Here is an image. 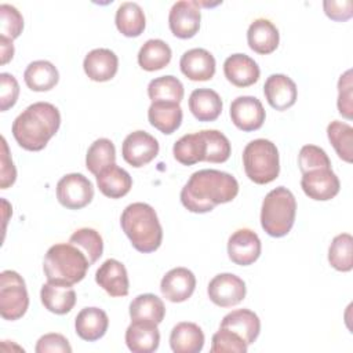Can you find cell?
I'll return each mask as SVG.
<instances>
[{"label":"cell","mask_w":353,"mask_h":353,"mask_svg":"<svg viewBox=\"0 0 353 353\" xmlns=\"http://www.w3.org/2000/svg\"><path fill=\"white\" fill-rule=\"evenodd\" d=\"M239 193L237 179L219 170L205 168L190 175L181 190L182 205L194 214H205L216 205L229 203Z\"/></svg>","instance_id":"cell-1"},{"label":"cell","mask_w":353,"mask_h":353,"mask_svg":"<svg viewBox=\"0 0 353 353\" xmlns=\"http://www.w3.org/2000/svg\"><path fill=\"white\" fill-rule=\"evenodd\" d=\"M61 113L50 102H34L22 110L12 123V135L17 143L29 152L43 150L58 132Z\"/></svg>","instance_id":"cell-2"},{"label":"cell","mask_w":353,"mask_h":353,"mask_svg":"<svg viewBox=\"0 0 353 353\" xmlns=\"http://www.w3.org/2000/svg\"><path fill=\"white\" fill-rule=\"evenodd\" d=\"M120 225L137 251L149 254L161 245L163 228L152 205L141 201L128 204L121 212Z\"/></svg>","instance_id":"cell-3"},{"label":"cell","mask_w":353,"mask_h":353,"mask_svg":"<svg viewBox=\"0 0 353 353\" xmlns=\"http://www.w3.org/2000/svg\"><path fill=\"white\" fill-rule=\"evenodd\" d=\"M90 266L87 255L72 243H58L51 245L43 261V270L47 281L69 285L81 281Z\"/></svg>","instance_id":"cell-4"},{"label":"cell","mask_w":353,"mask_h":353,"mask_svg":"<svg viewBox=\"0 0 353 353\" xmlns=\"http://www.w3.org/2000/svg\"><path fill=\"white\" fill-rule=\"evenodd\" d=\"M296 200L284 186L272 189L262 201L261 226L272 237H284L294 226Z\"/></svg>","instance_id":"cell-5"},{"label":"cell","mask_w":353,"mask_h":353,"mask_svg":"<svg viewBox=\"0 0 353 353\" xmlns=\"http://www.w3.org/2000/svg\"><path fill=\"white\" fill-rule=\"evenodd\" d=\"M243 165L250 181L258 185L273 182L280 172L277 146L265 138L248 142L243 150Z\"/></svg>","instance_id":"cell-6"},{"label":"cell","mask_w":353,"mask_h":353,"mask_svg":"<svg viewBox=\"0 0 353 353\" xmlns=\"http://www.w3.org/2000/svg\"><path fill=\"white\" fill-rule=\"evenodd\" d=\"M29 307V295L25 280L15 270L0 273V314L4 320L21 319Z\"/></svg>","instance_id":"cell-7"},{"label":"cell","mask_w":353,"mask_h":353,"mask_svg":"<svg viewBox=\"0 0 353 353\" xmlns=\"http://www.w3.org/2000/svg\"><path fill=\"white\" fill-rule=\"evenodd\" d=\"M57 199L69 210H80L94 199V186L83 174H66L57 183Z\"/></svg>","instance_id":"cell-8"},{"label":"cell","mask_w":353,"mask_h":353,"mask_svg":"<svg viewBox=\"0 0 353 353\" xmlns=\"http://www.w3.org/2000/svg\"><path fill=\"white\" fill-rule=\"evenodd\" d=\"M208 298L219 307H232L239 305L247 294L243 279L233 273H219L211 279L207 287Z\"/></svg>","instance_id":"cell-9"},{"label":"cell","mask_w":353,"mask_h":353,"mask_svg":"<svg viewBox=\"0 0 353 353\" xmlns=\"http://www.w3.org/2000/svg\"><path fill=\"white\" fill-rule=\"evenodd\" d=\"M201 12L196 0H181L172 4L168 14V26L178 39H190L200 29Z\"/></svg>","instance_id":"cell-10"},{"label":"cell","mask_w":353,"mask_h":353,"mask_svg":"<svg viewBox=\"0 0 353 353\" xmlns=\"http://www.w3.org/2000/svg\"><path fill=\"white\" fill-rule=\"evenodd\" d=\"M157 139L146 131L138 130L130 132L121 145L123 159L135 168L149 164L159 154Z\"/></svg>","instance_id":"cell-11"},{"label":"cell","mask_w":353,"mask_h":353,"mask_svg":"<svg viewBox=\"0 0 353 353\" xmlns=\"http://www.w3.org/2000/svg\"><path fill=\"white\" fill-rule=\"evenodd\" d=\"M301 188L309 199L327 201L339 193L341 182L331 168H314L302 174Z\"/></svg>","instance_id":"cell-12"},{"label":"cell","mask_w":353,"mask_h":353,"mask_svg":"<svg viewBox=\"0 0 353 353\" xmlns=\"http://www.w3.org/2000/svg\"><path fill=\"white\" fill-rule=\"evenodd\" d=\"M232 123L241 131H256L263 125L266 113L262 102L251 95H241L232 101L229 110Z\"/></svg>","instance_id":"cell-13"},{"label":"cell","mask_w":353,"mask_h":353,"mask_svg":"<svg viewBox=\"0 0 353 353\" xmlns=\"http://www.w3.org/2000/svg\"><path fill=\"white\" fill-rule=\"evenodd\" d=\"M262 244L258 234L248 229H237L228 240L229 259L240 266L252 265L261 255Z\"/></svg>","instance_id":"cell-14"},{"label":"cell","mask_w":353,"mask_h":353,"mask_svg":"<svg viewBox=\"0 0 353 353\" xmlns=\"http://www.w3.org/2000/svg\"><path fill=\"white\" fill-rule=\"evenodd\" d=\"M196 288V276L188 268H174L168 270L160 283L163 296L174 303L188 301Z\"/></svg>","instance_id":"cell-15"},{"label":"cell","mask_w":353,"mask_h":353,"mask_svg":"<svg viewBox=\"0 0 353 353\" xmlns=\"http://www.w3.org/2000/svg\"><path fill=\"white\" fill-rule=\"evenodd\" d=\"M263 94L268 103L279 110H287L295 105L298 98V88L295 81L281 73L270 74L263 84Z\"/></svg>","instance_id":"cell-16"},{"label":"cell","mask_w":353,"mask_h":353,"mask_svg":"<svg viewBox=\"0 0 353 353\" xmlns=\"http://www.w3.org/2000/svg\"><path fill=\"white\" fill-rule=\"evenodd\" d=\"M97 284L110 296L120 298L128 295L130 281L125 266L113 258L106 259L95 272Z\"/></svg>","instance_id":"cell-17"},{"label":"cell","mask_w":353,"mask_h":353,"mask_svg":"<svg viewBox=\"0 0 353 353\" xmlns=\"http://www.w3.org/2000/svg\"><path fill=\"white\" fill-rule=\"evenodd\" d=\"M223 74L236 87H250L258 81L261 69L247 54H232L223 62Z\"/></svg>","instance_id":"cell-18"},{"label":"cell","mask_w":353,"mask_h":353,"mask_svg":"<svg viewBox=\"0 0 353 353\" xmlns=\"http://www.w3.org/2000/svg\"><path fill=\"white\" fill-rule=\"evenodd\" d=\"M215 58L204 48H192L179 59L181 72L192 81H207L215 74Z\"/></svg>","instance_id":"cell-19"},{"label":"cell","mask_w":353,"mask_h":353,"mask_svg":"<svg viewBox=\"0 0 353 353\" xmlns=\"http://www.w3.org/2000/svg\"><path fill=\"white\" fill-rule=\"evenodd\" d=\"M125 345L134 353H152L160 345L157 324L146 320H131L125 330Z\"/></svg>","instance_id":"cell-20"},{"label":"cell","mask_w":353,"mask_h":353,"mask_svg":"<svg viewBox=\"0 0 353 353\" xmlns=\"http://www.w3.org/2000/svg\"><path fill=\"white\" fill-rule=\"evenodd\" d=\"M83 69L92 81H109L117 73L119 58L109 48H94L84 57Z\"/></svg>","instance_id":"cell-21"},{"label":"cell","mask_w":353,"mask_h":353,"mask_svg":"<svg viewBox=\"0 0 353 353\" xmlns=\"http://www.w3.org/2000/svg\"><path fill=\"white\" fill-rule=\"evenodd\" d=\"M109 327V317L105 310L91 306L81 309L74 319L76 334L87 342L101 339Z\"/></svg>","instance_id":"cell-22"},{"label":"cell","mask_w":353,"mask_h":353,"mask_svg":"<svg viewBox=\"0 0 353 353\" xmlns=\"http://www.w3.org/2000/svg\"><path fill=\"white\" fill-rule=\"evenodd\" d=\"M40 299L48 312L66 314L76 305V291L69 284L47 281L41 285Z\"/></svg>","instance_id":"cell-23"},{"label":"cell","mask_w":353,"mask_h":353,"mask_svg":"<svg viewBox=\"0 0 353 353\" xmlns=\"http://www.w3.org/2000/svg\"><path fill=\"white\" fill-rule=\"evenodd\" d=\"M280 41L277 28L266 18H258L251 22L247 30L248 47L261 55L272 54Z\"/></svg>","instance_id":"cell-24"},{"label":"cell","mask_w":353,"mask_h":353,"mask_svg":"<svg viewBox=\"0 0 353 353\" xmlns=\"http://www.w3.org/2000/svg\"><path fill=\"white\" fill-rule=\"evenodd\" d=\"M219 327L239 334L247 345H251L261 332V320L250 309H236L222 319Z\"/></svg>","instance_id":"cell-25"},{"label":"cell","mask_w":353,"mask_h":353,"mask_svg":"<svg viewBox=\"0 0 353 353\" xmlns=\"http://www.w3.org/2000/svg\"><path fill=\"white\" fill-rule=\"evenodd\" d=\"M174 159L183 165H193L207 159V139L204 130L181 137L172 148Z\"/></svg>","instance_id":"cell-26"},{"label":"cell","mask_w":353,"mask_h":353,"mask_svg":"<svg viewBox=\"0 0 353 353\" xmlns=\"http://www.w3.org/2000/svg\"><path fill=\"white\" fill-rule=\"evenodd\" d=\"M95 178L101 193L110 199H121L132 188L131 175L116 163L103 168Z\"/></svg>","instance_id":"cell-27"},{"label":"cell","mask_w":353,"mask_h":353,"mask_svg":"<svg viewBox=\"0 0 353 353\" xmlns=\"http://www.w3.org/2000/svg\"><path fill=\"white\" fill-rule=\"evenodd\" d=\"M204 332L190 321L178 323L170 334V346L174 353H199L204 346Z\"/></svg>","instance_id":"cell-28"},{"label":"cell","mask_w":353,"mask_h":353,"mask_svg":"<svg viewBox=\"0 0 353 353\" xmlns=\"http://www.w3.org/2000/svg\"><path fill=\"white\" fill-rule=\"evenodd\" d=\"M223 102L211 88H196L189 97V109L199 121H214L222 113Z\"/></svg>","instance_id":"cell-29"},{"label":"cell","mask_w":353,"mask_h":353,"mask_svg":"<svg viewBox=\"0 0 353 353\" xmlns=\"http://www.w3.org/2000/svg\"><path fill=\"white\" fill-rule=\"evenodd\" d=\"M23 80L28 88L32 91L43 92L52 90L58 81H59V73L58 69L46 59H39L30 62L25 72H23Z\"/></svg>","instance_id":"cell-30"},{"label":"cell","mask_w":353,"mask_h":353,"mask_svg":"<svg viewBox=\"0 0 353 353\" xmlns=\"http://www.w3.org/2000/svg\"><path fill=\"white\" fill-rule=\"evenodd\" d=\"M182 108L174 102H152L148 109L149 123L163 134H172L182 123Z\"/></svg>","instance_id":"cell-31"},{"label":"cell","mask_w":353,"mask_h":353,"mask_svg":"<svg viewBox=\"0 0 353 353\" xmlns=\"http://www.w3.org/2000/svg\"><path fill=\"white\" fill-rule=\"evenodd\" d=\"M114 22L117 30L125 37L141 36L146 26L143 10L134 1H124L117 7Z\"/></svg>","instance_id":"cell-32"},{"label":"cell","mask_w":353,"mask_h":353,"mask_svg":"<svg viewBox=\"0 0 353 353\" xmlns=\"http://www.w3.org/2000/svg\"><path fill=\"white\" fill-rule=\"evenodd\" d=\"M172 57L170 46L161 39H149L138 52V63L143 70L154 72L165 68Z\"/></svg>","instance_id":"cell-33"},{"label":"cell","mask_w":353,"mask_h":353,"mask_svg":"<svg viewBox=\"0 0 353 353\" xmlns=\"http://www.w3.org/2000/svg\"><path fill=\"white\" fill-rule=\"evenodd\" d=\"M165 316L163 301L154 294H141L130 303L131 320H146L160 324Z\"/></svg>","instance_id":"cell-34"},{"label":"cell","mask_w":353,"mask_h":353,"mask_svg":"<svg viewBox=\"0 0 353 353\" xmlns=\"http://www.w3.org/2000/svg\"><path fill=\"white\" fill-rule=\"evenodd\" d=\"M185 88L179 79L167 74L149 81L148 95L152 102H174L179 103L183 99Z\"/></svg>","instance_id":"cell-35"},{"label":"cell","mask_w":353,"mask_h":353,"mask_svg":"<svg viewBox=\"0 0 353 353\" xmlns=\"http://www.w3.org/2000/svg\"><path fill=\"white\" fill-rule=\"evenodd\" d=\"M116 163L114 143L108 138H99L91 143L85 154L87 170L98 175L103 168Z\"/></svg>","instance_id":"cell-36"},{"label":"cell","mask_w":353,"mask_h":353,"mask_svg":"<svg viewBox=\"0 0 353 353\" xmlns=\"http://www.w3.org/2000/svg\"><path fill=\"white\" fill-rule=\"evenodd\" d=\"M327 137L339 159L346 163L353 160V128L350 124L334 120L327 127Z\"/></svg>","instance_id":"cell-37"},{"label":"cell","mask_w":353,"mask_h":353,"mask_svg":"<svg viewBox=\"0 0 353 353\" xmlns=\"http://www.w3.org/2000/svg\"><path fill=\"white\" fill-rule=\"evenodd\" d=\"M328 262L338 272H350L353 268V239L349 233L335 236L328 248Z\"/></svg>","instance_id":"cell-38"},{"label":"cell","mask_w":353,"mask_h":353,"mask_svg":"<svg viewBox=\"0 0 353 353\" xmlns=\"http://www.w3.org/2000/svg\"><path fill=\"white\" fill-rule=\"evenodd\" d=\"M69 243L79 247L88 258L90 265L95 263L103 252V240L101 234L92 228H81L73 232L69 237Z\"/></svg>","instance_id":"cell-39"},{"label":"cell","mask_w":353,"mask_h":353,"mask_svg":"<svg viewBox=\"0 0 353 353\" xmlns=\"http://www.w3.org/2000/svg\"><path fill=\"white\" fill-rule=\"evenodd\" d=\"M207 139V163H225L232 153V146L225 134L218 130H204Z\"/></svg>","instance_id":"cell-40"},{"label":"cell","mask_w":353,"mask_h":353,"mask_svg":"<svg viewBox=\"0 0 353 353\" xmlns=\"http://www.w3.org/2000/svg\"><path fill=\"white\" fill-rule=\"evenodd\" d=\"M210 350L211 353H245L248 350V345L239 334L219 327V330L212 335Z\"/></svg>","instance_id":"cell-41"},{"label":"cell","mask_w":353,"mask_h":353,"mask_svg":"<svg viewBox=\"0 0 353 353\" xmlns=\"http://www.w3.org/2000/svg\"><path fill=\"white\" fill-rule=\"evenodd\" d=\"M23 29L22 14L11 4H0V36L14 40Z\"/></svg>","instance_id":"cell-42"},{"label":"cell","mask_w":353,"mask_h":353,"mask_svg":"<svg viewBox=\"0 0 353 353\" xmlns=\"http://www.w3.org/2000/svg\"><path fill=\"white\" fill-rule=\"evenodd\" d=\"M298 165L301 172L314 168H331V160L324 149L316 145H305L298 154Z\"/></svg>","instance_id":"cell-43"},{"label":"cell","mask_w":353,"mask_h":353,"mask_svg":"<svg viewBox=\"0 0 353 353\" xmlns=\"http://www.w3.org/2000/svg\"><path fill=\"white\" fill-rule=\"evenodd\" d=\"M338 112L347 120L353 116V95H352V70H346L338 80Z\"/></svg>","instance_id":"cell-44"},{"label":"cell","mask_w":353,"mask_h":353,"mask_svg":"<svg viewBox=\"0 0 353 353\" xmlns=\"http://www.w3.org/2000/svg\"><path fill=\"white\" fill-rule=\"evenodd\" d=\"M19 95V84L10 73L0 74V110L6 112L17 103Z\"/></svg>","instance_id":"cell-45"},{"label":"cell","mask_w":353,"mask_h":353,"mask_svg":"<svg viewBox=\"0 0 353 353\" xmlns=\"http://www.w3.org/2000/svg\"><path fill=\"white\" fill-rule=\"evenodd\" d=\"M36 353H70L72 346L69 345V341L57 332H50L39 338L36 347Z\"/></svg>","instance_id":"cell-46"},{"label":"cell","mask_w":353,"mask_h":353,"mask_svg":"<svg viewBox=\"0 0 353 353\" xmlns=\"http://www.w3.org/2000/svg\"><path fill=\"white\" fill-rule=\"evenodd\" d=\"M17 179V170L10 156L8 145L4 137H1V167H0V188L7 189L14 185Z\"/></svg>","instance_id":"cell-47"},{"label":"cell","mask_w":353,"mask_h":353,"mask_svg":"<svg viewBox=\"0 0 353 353\" xmlns=\"http://www.w3.org/2000/svg\"><path fill=\"white\" fill-rule=\"evenodd\" d=\"M323 8L325 15L336 22H345L352 18L353 15V1L352 0H342V1H334V0H325L323 3Z\"/></svg>","instance_id":"cell-48"},{"label":"cell","mask_w":353,"mask_h":353,"mask_svg":"<svg viewBox=\"0 0 353 353\" xmlns=\"http://www.w3.org/2000/svg\"><path fill=\"white\" fill-rule=\"evenodd\" d=\"M0 54H1V65H6L14 57V44L12 40L0 36Z\"/></svg>","instance_id":"cell-49"}]
</instances>
